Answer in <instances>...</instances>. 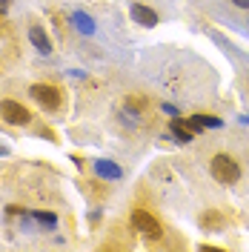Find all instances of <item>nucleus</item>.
Returning a JSON list of instances; mask_svg holds the SVG:
<instances>
[{
    "label": "nucleus",
    "instance_id": "20e7f679",
    "mask_svg": "<svg viewBox=\"0 0 249 252\" xmlns=\"http://www.w3.org/2000/svg\"><path fill=\"white\" fill-rule=\"evenodd\" d=\"M29 94L43 106L46 112H55V109H61V103H63V97H61V92L52 86V83H31V89H29Z\"/></svg>",
    "mask_w": 249,
    "mask_h": 252
},
{
    "label": "nucleus",
    "instance_id": "f03ea898",
    "mask_svg": "<svg viewBox=\"0 0 249 252\" xmlns=\"http://www.w3.org/2000/svg\"><path fill=\"white\" fill-rule=\"evenodd\" d=\"M132 226H135V232H140V235L149 238V241H155V238L163 235L160 220H157L152 212H146V209H135V212H132Z\"/></svg>",
    "mask_w": 249,
    "mask_h": 252
},
{
    "label": "nucleus",
    "instance_id": "ddd939ff",
    "mask_svg": "<svg viewBox=\"0 0 249 252\" xmlns=\"http://www.w3.org/2000/svg\"><path fill=\"white\" fill-rule=\"evenodd\" d=\"M235 6H238V9H249V0H232Z\"/></svg>",
    "mask_w": 249,
    "mask_h": 252
},
{
    "label": "nucleus",
    "instance_id": "423d86ee",
    "mask_svg": "<svg viewBox=\"0 0 249 252\" xmlns=\"http://www.w3.org/2000/svg\"><path fill=\"white\" fill-rule=\"evenodd\" d=\"M29 40H31V46L37 49V52H43V55L52 52V40H49V34L40 29V26H31L29 29Z\"/></svg>",
    "mask_w": 249,
    "mask_h": 252
},
{
    "label": "nucleus",
    "instance_id": "6e6552de",
    "mask_svg": "<svg viewBox=\"0 0 249 252\" xmlns=\"http://www.w3.org/2000/svg\"><path fill=\"white\" fill-rule=\"evenodd\" d=\"M223 223H226V218L220 215L218 209H206V212L201 215V226L203 229H220Z\"/></svg>",
    "mask_w": 249,
    "mask_h": 252
},
{
    "label": "nucleus",
    "instance_id": "9b49d317",
    "mask_svg": "<svg viewBox=\"0 0 249 252\" xmlns=\"http://www.w3.org/2000/svg\"><path fill=\"white\" fill-rule=\"evenodd\" d=\"M34 218L40 220L43 226H49V229H55V226H58V218H55V215H49V212H37Z\"/></svg>",
    "mask_w": 249,
    "mask_h": 252
},
{
    "label": "nucleus",
    "instance_id": "4468645a",
    "mask_svg": "<svg viewBox=\"0 0 249 252\" xmlns=\"http://www.w3.org/2000/svg\"><path fill=\"white\" fill-rule=\"evenodd\" d=\"M3 155H9V149H6V146H0V158Z\"/></svg>",
    "mask_w": 249,
    "mask_h": 252
},
{
    "label": "nucleus",
    "instance_id": "7ed1b4c3",
    "mask_svg": "<svg viewBox=\"0 0 249 252\" xmlns=\"http://www.w3.org/2000/svg\"><path fill=\"white\" fill-rule=\"evenodd\" d=\"M0 118H3L6 124H12V126H26L31 121V112L26 109L20 100L6 97V100H0Z\"/></svg>",
    "mask_w": 249,
    "mask_h": 252
},
{
    "label": "nucleus",
    "instance_id": "0eeeda50",
    "mask_svg": "<svg viewBox=\"0 0 249 252\" xmlns=\"http://www.w3.org/2000/svg\"><path fill=\"white\" fill-rule=\"evenodd\" d=\"M94 172L100 175V178H106V181H118L121 178V166L118 163H112V160H94Z\"/></svg>",
    "mask_w": 249,
    "mask_h": 252
},
{
    "label": "nucleus",
    "instance_id": "f257e3e1",
    "mask_svg": "<svg viewBox=\"0 0 249 252\" xmlns=\"http://www.w3.org/2000/svg\"><path fill=\"white\" fill-rule=\"evenodd\" d=\"M209 172H212V178H215L218 184H226V187H232V184L241 181V166H238V160H235L232 155H223V152L212 158Z\"/></svg>",
    "mask_w": 249,
    "mask_h": 252
},
{
    "label": "nucleus",
    "instance_id": "f8f14e48",
    "mask_svg": "<svg viewBox=\"0 0 249 252\" xmlns=\"http://www.w3.org/2000/svg\"><path fill=\"white\" fill-rule=\"evenodd\" d=\"M198 118H201L203 129H206V126H209V129H218V126H220V121L215 118V115H198Z\"/></svg>",
    "mask_w": 249,
    "mask_h": 252
},
{
    "label": "nucleus",
    "instance_id": "9d476101",
    "mask_svg": "<svg viewBox=\"0 0 249 252\" xmlns=\"http://www.w3.org/2000/svg\"><path fill=\"white\" fill-rule=\"evenodd\" d=\"M72 20L78 23V29L83 32V34H92V32H94V20H92V17H86L83 12H75V15H72Z\"/></svg>",
    "mask_w": 249,
    "mask_h": 252
},
{
    "label": "nucleus",
    "instance_id": "1a4fd4ad",
    "mask_svg": "<svg viewBox=\"0 0 249 252\" xmlns=\"http://www.w3.org/2000/svg\"><path fill=\"white\" fill-rule=\"evenodd\" d=\"M169 132H172V135H175V138H178L181 143H189V141H192V135H195V132L189 129V124L178 121V118H175V121L169 124Z\"/></svg>",
    "mask_w": 249,
    "mask_h": 252
},
{
    "label": "nucleus",
    "instance_id": "39448f33",
    "mask_svg": "<svg viewBox=\"0 0 249 252\" xmlns=\"http://www.w3.org/2000/svg\"><path fill=\"white\" fill-rule=\"evenodd\" d=\"M129 15H132V20H135L138 26H146V29L157 26V12H155V9H149L146 3H132Z\"/></svg>",
    "mask_w": 249,
    "mask_h": 252
}]
</instances>
